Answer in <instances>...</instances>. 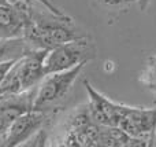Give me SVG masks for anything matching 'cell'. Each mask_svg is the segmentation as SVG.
<instances>
[{"instance_id": "6da1fadb", "label": "cell", "mask_w": 156, "mask_h": 147, "mask_svg": "<svg viewBox=\"0 0 156 147\" xmlns=\"http://www.w3.org/2000/svg\"><path fill=\"white\" fill-rule=\"evenodd\" d=\"M22 37L33 48L49 50L58 44L88 36L74 29L71 17H58L49 11L48 14H41L30 8Z\"/></svg>"}, {"instance_id": "7a4b0ae2", "label": "cell", "mask_w": 156, "mask_h": 147, "mask_svg": "<svg viewBox=\"0 0 156 147\" xmlns=\"http://www.w3.org/2000/svg\"><path fill=\"white\" fill-rule=\"evenodd\" d=\"M96 58V47L88 37L62 43L47 51L44 59L45 74L69 70L71 68L88 63Z\"/></svg>"}, {"instance_id": "3957f363", "label": "cell", "mask_w": 156, "mask_h": 147, "mask_svg": "<svg viewBox=\"0 0 156 147\" xmlns=\"http://www.w3.org/2000/svg\"><path fill=\"white\" fill-rule=\"evenodd\" d=\"M83 68H85V63H81V65L69 69V70L45 74L36 87L33 109L47 112L48 107H51L52 105H55L60 99L65 98L73 88L74 83Z\"/></svg>"}, {"instance_id": "277c9868", "label": "cell", "mask_w": 156, "mask_h": 147, "mask_svg": "<svg viewBox=\"0 0 156 147\" xmlns=\"http://www.w3.org/2000/svg\"><path fill=\"white\" fill-rule=\"evenodd\" d=\"M116 127L129 136L152 146L156 129V107H133L122 103Z\"/></svg>"}, {"instance_id": "5b68a950", "label": "cell", "mask_w": 156, "mask_h": 147, "mask_svg": "<svg viewBox=\"0 0 156 147\" xmlns=\"http://www.w3.org/2000/svg\"><path fill=\"white\" fill-rule=\"evenodd\" d=\"M47 116L48 114L45 110L33 109L16 117L14 121H11L7 132L3 136V145L7 147H15L29 142L38 131H41L47 121Z\"/></svg>"}, {"instance_id": "8992f818", "label": "cell", "mask_w": 156, "mask_h": 147, "mask_svg": "<svg viewBox=\"0 0 156 147\" xmlns=\"http://www.w3.org/2000/svg\"><path fill=\"white\" fill-rule=\"evenodd\" d=\"M30 2H10L0 6V39L22 37L30 14Z\"/></svg>"}, {"instance_id": "52a82bcc", "label": "cell", "mask_w": 156, "mask_h": 147, "mask_svg": "<svg viewBox=\"0 0 156 147\" xmlns=\"http://www.w3.org/2000/svg\"><path fill=\"white\" fill-rule=\"evenodd\" d=\"M83 85H85L86 92H88V98H89L88 109L92 120L97 125H110V127L118 125L122 103L111 101L110 98L104 96L101 92L94 90L93 85H90V83L88 80L83 81Z\"/></svg>"}, {"instance_id": "ba28073f", "label": "cell", "mask_w": 156, "mask_h": 147, "mask_svg": "<svg viewBox=\"0 0 156 147\" xmlns=\"http://www.w3.org/2000/svg\"><path fill=\"white\" fill-rule=\"evenodd\" d=\"M48 50L44 48H29L21 58L16 59L19 80L22 91L33 90L45 76L44 72V59Z\"/></svg>"}, {"instance_id": "9c48e42d", "label": "cell", "mask_w": 156, "mask_h": 147, "mask_svg": "<svg viewBox=\"0 0 156 147\" xmlns=\"http://www.w3.org/2000/svg\"><path fill=\"white\" fill-rule=\"evenodd\" d=\"M97 146H108V147H144L147 143L143 140L134 139L123 132L119 127L100 125L99 129V142Z\"/></svg>"}, {"instance_id": "30bf717a", "label": "cell", "mask_w": 156, "mask_h": 147, "mask_svg": "<svg viewBox=\"0 0 156 147\" xmlns=\"http://www.w3.org/2000/svg\"><path fill=\"white\" fill-rule=\"evenodd\" d=\"M140 81L144 83L145 85L156 83V54L148 58L145 69H144V72L140 76Z\"/></svg>"}, {"instance_id": "8fae6325", "label": "cell", "mask_w": 156, "mask_h": 147, "mask_svg": "<svg viewBox=\"0 0 156 147\" xmlns=\"http://www.w3.org/2000/svg\"><path fill=\"white\" fill-rule=\"evenodd\" d=\"M27 2H30V0H27ZM37 2L41 3V4L45 7V10H48L49 13L55 14V15H58V17H69L67 14H65L62 10H60V8H58L56 6L51 2V0H37Z\"/></svg>"}, {"instance_id": "7c38bea8", "label": "cell", "mask_w": 156, "mask_h": 147, "mask_svg": "<svg viewBox=\"0 0 156 147\" xmlns=\"http://www.w3.org/2000/svg\"><path fill=\"white\" fill-rule=\"evenodd\" d=\"M15 61L16 59H0V83L3 81L10 68L15 63Z\"/></svg>"}, {"instance_id": "4fadbf2b", "label": "cell", "mask_w": 156, "mask_h": 147, "mask_svg": "<svg viewBox=\"0 0 156 147\" xmlns=\"http://www.w3.org/2000/svg\"><path fill=\"white\" fill-rule=\"evenodd\" d=\"M105 6H110V7H119V6H126L129 3L134 2V0H101Z\"/></svg>"}, {"instance_id": "5bb4252c", "label": "cell", "mask_w": 156, "mask_h": 147, "mask_svg": "<svg viewBox=\"0 0 156 147\" xmlns=\"http://www.w3.org/2000/svg\"><path fill=\"white\" fill-rule=\"evenodd\" d=\"M10 124H11V121H8L7 118H4V117L0 116V136H4V134L7 132Z\"/></svg>"}, {"instance_id": "9a60e30c", "label": "cell", "mask_w": 156, "mask_h": 147, "mask_svg": "<svg viewBox=\"0 0 156 147\" xmlns=\"http://www.w3.org/2000/svg\"><path fill=\"white\" fill-rule=\"evenodd\" d=\"M134 2H137L138 7H140L141 11H145L147 8H148L149 3H151V0H134Z\"/></svg>"}, {"instance_id": "2e32d148", "label": "cell", "mask_w": 156, "mask_h": 147, "mask_svg": "<svg viewBox=\"0 0 156 147\" xmlns=\"http://www.w3.org/2000/svg\"><path fill=\"white\" fill-rule=\"evenodd\" d=\"M147 87H148L149 90H152L154 92H156V83H155V84H149V85H147Z\"/></svg>"}, {"instance_id": "e0dca14e", "label": "cell", "mask_w": 156, "mask_h": 147, "mask_svg": "<svg viewBox=\"0 0 156 147\" xmlns=\"http://www.w3.org/2000/svg\"><path fill=\"white\" fill-rule=\"evenodd\" d=\"M152 146H156V129H155V135H154V140H152Z\"/></svg>"}]
</instances>
